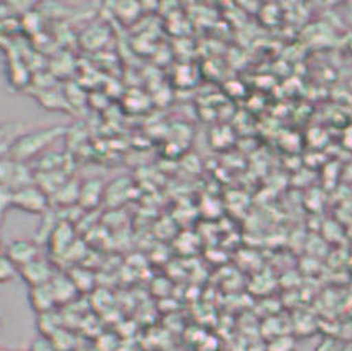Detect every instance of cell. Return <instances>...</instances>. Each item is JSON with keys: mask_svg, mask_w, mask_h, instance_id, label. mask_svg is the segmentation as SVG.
I'll list each match as a JSON object with an SVG mask.
<instances>
[{"mask_svg": "<svg viewBox=\"0 0 352 351\" xmlns=\"http://www.w3.org/2000/svg\"><path fill=\"white\" fill-rule=\"evenodd\" d=\"M32 184H35V178L27 162L15 161L9 156L0 159V186L15 193Z\"/></svg>", "mask_w": 352, "mask_h": 351, "instance_id": "cell-2", "label": "cell"}, {"mask_svg": "<svg viewBox=\"0 0 352 351\" xmlns=\"http://www.w3.org/2000/svg\"><path fill=\"white\" fill-rule=\"evenodd\" d=\"M12 195H14V193L10 189L0 186V220H2L6 211L12 207Z\"/></svg>", "mask_w": 352, "mask_h": 351, "instance_id": "cell-17", "label": "cell"}, {"mask_svg": "<svg viewBox=\"0 0 352 351\" xmlns=\"http://www.w3.org/2000/svg\"><path fill=\"white\" fill-rule=\"evenodd\" d=\"M106 184L103 179L89 178L81 182L80 198H78V206L85 211H93L104 201Z\"/></svg>", "mask_w": 352, "mask_h": 351, "instance_id": "cell-6", "label": "cell"}, {"mask_svg": "<svg viewBox=\"0 0 352 351\" xmlns=\"http://www.w3.org/2000/svg\"><path fill=\"white\" fill-rule=\"evenodd\" d=\"M68 275L73 280V284H75L78 293L89 292V290L95 287V277H93L91 272L85 270V268H75Z\"/></svg>", "mask_w": 352, "mask_h": 351, "instance_id": "cell-13", "label": "cell"}, {"mask_svg": "<svg viewBox=\"0 0 352 351\" xmlns=\"http://www.w3.org/2000/svg\"><path fill=\"white\" fill-rule=\"evenodd\" d=\"M6 254L19 268H22L40 259V248L34 239H14L7 247Z\"/></svg>", "mask_w": 352, "mask_h": 351, "instance_id": "cell-5", "label": "cell"}, {"mask_svg": "<svg viewBox=\"0 0 352 351\" xmlns=\"http://www.w3.org/2000/svg\"><path fill=\"white\" fill-rule=\"evenodd\" d=\"M30 351H56V350L53 348L52 341L48 340V338L40 337L38 340L34 341V345H32V350Z\"/></svg>", "mask_w": 352, "mask_h": 351, "instance_id": "cell-18", "label": "cell"}, {"mask_svg": "<svg viewBox=\"0 0 352 351\" xmlns=\"http://www.w3.org/2000/svg\"><path fill=\"white\" fill-rule=\"evenodd\" d=\"M23 128V125L10 123L0 126V159L3 158V154L9 156L10 146L14 145V141L20 136V129Z\"/></svg>", "mask_w": 352, "mask_h": 351, "instance_id": "cell-12", "label": "cell"}, {"mask_svg": "<svg viewBox=\"0 0 352 351\" xmlns=\"http://www.w3.org/2000/svg\"><path fill=\"white\" fill-rule=\"evenodd\" d=\"M61 328H63V317L58 312H55V310L43 313V315H36V330H38L42 338L50 340L53 334Z\"/></svg>", "mask_w": 352, "mask_h": 351, "instance_id": "cell-9", "label": "cell"}, {"mask_svg": "<svg viewBox=\"0 0 352 351\" xmlns=\"http://www.w3.org/2000/svg\"><path fill=\"white\" fill-rule=\"evenodd\" d=\"M80 187L81 182L75 181V179H68L61 184L58 189L53 193L61 206H73V204H78V198H80Z\"/></svg>", "mask_w": 352, "mask_h": 351, "instance_id": "cell-11", "label": "cell"}, {"mask_svg": "<svg viewBox=\"0 0 352 351\" xmlns=\"http://www.w3.org/2000/svg\"><path fill=\"white\" fill-rule=\"evenodd\" d=\"M73 237H75V231L72 224L60 222L50 237L52 248L55 252H68V248L73 246Z\"/></svg>", "mask_w": 352, "mask_h": 351, "instance_id": "cell-10", "label": "cell"}, {"mask_svg": "<svg viewBox=\"0 0 352 351\" xmlns=\"http://www.w3.org/2000/svg\"><path fill=\"white\" fill-rule=\"evenodd\" d=\"M265 350L267 351H296L298 343L296 338L292 337V334H280V337L272 338L268 340L267 345H265Z\"/></svg>", "mask_w": 352, "mask_h": 351, "instance_id": "cell-14", "label": "cell"}, {"mask_svg": "<svg viewBox=\"0 0 352 351\" xmlns=\"http://www.w3.org/2000/svg\"><path fill=\"white\" fill-rule=\"evenodd\" d=\"M53 293H55L56 304L58 305H67L72 304L73 300L78 297V290L73 284V280L69 279L68 273H56L50 281Z\"/></svg>", "mask_w": 352, "mask_h": 351, "instance_id": "cell-8", "label": "cell"}, {"mask_svg": "<svg viewBox=\"0 0 352 351\" xmlns=\"http://www.w3.org/2000/svg\"><path fill=\"white\" fill-rule=\"evenodd\" d=\"M19 275L25 284L28 288L32 287H40V285H47L53 280V277L56 275L53 265L40 257V259L34 260V262L27 264L25 267L19 268Z\"/></svg>", "mask_w": 352, "mask_h": 351, "instance_id": "cell-4", "label": "cell"}, {"mask_svg": "<svg viewBox=\"0 0 352 351\" xmlns=\"http://www.w3.org/2000/svg\"><path fill=\"white\" fill-rule=\"evenodd\" d=\"M28 304H30L32 310H34L36 315H43V313L52 312V310L58 307L50 284L28 288Z\"/></svg>", "mask_w": 352, "mask_h": 351, "instance_id": "cell-7", "label": "cell"}, {"mask_svg": "<svg viewBox=\"0 0 352 351\" xmlns=\"http://www.w3.org/2000/svg\"><path fill=\"white\" fill-rule=\"evenodd\" d=\"M63 134L65 126L61 125L47 126V128H38L30 133L20 134L17 140L14 141V145L10 146L9 158L20 162H28L30 159L43 154V151L47 149L53 141L58 140L60 136H63Z\"/></svg>", "mask_w": 352, "mask_h": 351, "instance_id": "cell-1", "label": "cell"}, {"mask_svg": "<svg viewBox=\"0 0 352 351\" xmlns=\"http://www.w3.org/2000/svg\"><path fill=\"white\" fill-rule=\"evenodd\" d=\"M53 348H55L56 351H72L73 348H75V337H73V333H69L68 330L61 328L56 332L53 337L50 338Z\"/></svg>", "mask_w": 352, "mask_h": 351, "instance_id": "cell-15", "label": "cell"}, {"mask_svg": "<svg viewBox=\"0 0 352 351\" xmlns=\"http://www.w3.org/2000/svg\"><path fill=\"white\" fill-rule=\"evenodd\" d=\"M12 207L28 214H45L48 212V194L40 186L32 184L15 191L12 195Z\"/></svg>", "mask_w": 352, "mask_h": 351, "instance_id": "cell-3", "label": "cell"}, {"mask_svg": "<svg viewBox=\"0 0 352 351\" xmlns=\"http://www.w3.org/2000/svg\"><path fill=\"white\" fill-rule=\"evenodd\" d=\"M19 275V267L9 259L6 252H0V284H9Z\"/></svg>", "mask_w": 352, "mask_h": 351, "instance_id": "cell-16", "label": "cell"}]
</instances>
